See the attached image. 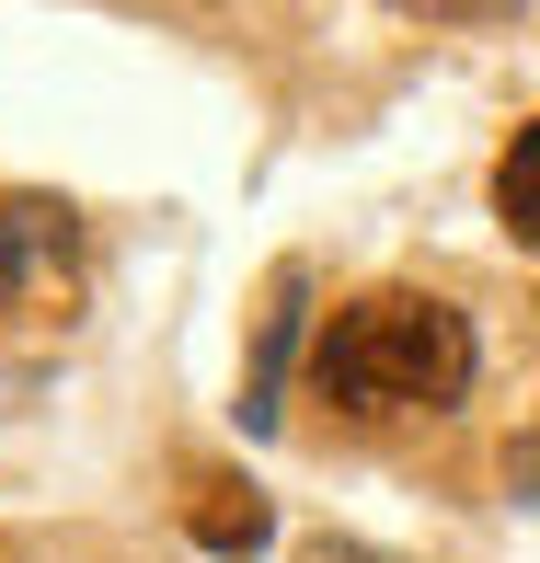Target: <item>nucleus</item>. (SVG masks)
Wrapping results in <instances>:
<instances>
[{
  "mask_svg": "<svg viewBox=\"0 0 540 563\" xmlns=\"http://www.w3.org/2000/svg\"><path fill=\"white\" fill-rule=\"evenodd\" d=\"M311 391L345 415H437L472 391V322L426 288H368L311 334Z\"/></svg>",
  "mask_w": 540,
  "mask_h": 563,
  "instance_id": "obj_1",
  "label": "nucleus"
},
{
  "mask_svg": "<svg viewBox=\"0 0 540 563\" xmlns=\"http://www.w3.org/2000/svg\"><path fill=\"white\" fill-rule=\"evenodd\" d=\"M81 276V230L58 196H0V311H58Z\"/></svg>",
  "mask_w": 540,
  "mask_h": 563,
  "instance_id": "obj_2",
  "label": "nucleus"
},
{
  "mask_svg": "<svg viewBox=\"0 0 540 563\" xmlns=\"http://www.w3.org/2000/svg\"><path fill=\"white\" fill-rule=\"evenodd\" d=\"M495 219L518 230V242H540V115L506 139V162H495Z\"/></svg>",
  "mask_w": 540,
  "mask_h": 563,
  "instance_id": "obj_3",
  "label": "nucleus"
},
{
  "mask_svg": "<svg viewBox=\"0 0 540 563\" xmlns=\"http://www.w3.org/2000/svg\"><path fill=\"white\" fill-rule=\"evenodd\" d=\"M196 541H219V552H253V541H265V506H208V518H196Z\"/></svg>",
  "mask_w": 540,
  "mask_h": 563,
  "instance_id": "obj_4",
  "label": "nucleus"
},
{
  "mask_svg": "<svg viewBox=\"0 0 540 563\" xmlns=\"http://www.w3.org/2000/svg\"><path fill=\"white\" fill-rule=\"evenodd\" d=\"M299 563H379V552H356V541H311Z\"/></svg>",
  "mask_w": 540,
  "mask_h": 563,
  "instance_id": "obj_5",
  "label": "nucleus"
},
{
  "mask_svg": "<svg viewBox=\"0 0 540 563\" xmlns=\"http://www.w3.org/2000/svg\"><path fill=\"white\" fill-rule=\"evenodd\" d=\"M437 12H495V0H437Z\"/></svg>",
  "mask_w": 540,
  "mask_h": 563,
  "instance_id": "obj_6",
  "label": "nucleus"
}]
</instances>
